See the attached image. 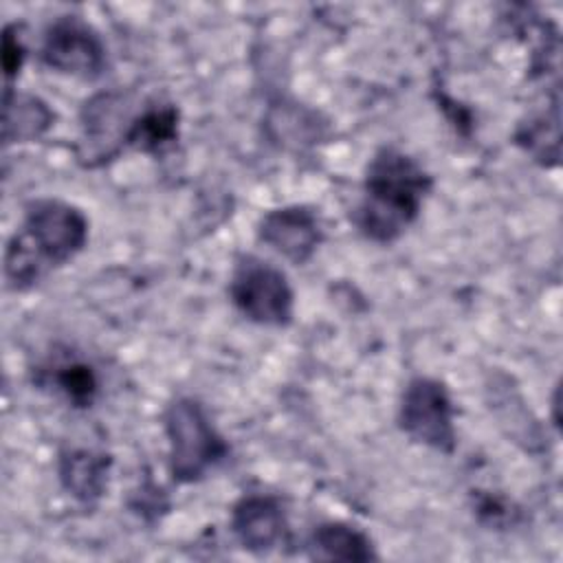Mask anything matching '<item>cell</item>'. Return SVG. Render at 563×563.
I'll return each mask as SVG.
<instances>
[{
	"mask_svg": "<svg viewBox=\"0 0 563 563\" xmlns=\"http://www.w3.org/2000/svg\"><path fill=\"white\" fill-rule=\"evenodd\" d=\"M163 427L169 444V473L176 484L200 482L229 457L227 440L196 398L172 400L163 413Z\"/></svg>",
	"mask_w": 563,
	"mask_h": 563,
	"instance_id": "obj_3",
	"label": "cell"
},
{
	"mask_svg": "<svg viewBox=\"0 0 563 563\" xmlns=\"http://www.w3.org/2000/svg\"><path fill=\"white\" fill-rule=\"evenodd\" d=\"M88 242L86 213L59 198H40L26 205L20 231L4 251V279L11 290L33 288L46 271L70 262Z\"/></svg>",
	"mask_w": 563,
	"mask_h": 563,
	"instance_id": "obj_2",
	"label": "cell"
},
{
	"mask_svg": "<svg viewBox=\"0 0 563 563\" xmlns=\"http://www.w3.org/2000/svg\"><path fill=\"white\" fill-rule=\"evenodd\" d=\"M266 128L271 139L284 147H312L328 134V121H321L317 110L301 103L273 106L266 117Z\"/></svg>",
	"mask_w": 563,
	"mask_h": 563,
	"instance_id": "obj_13",
	"label": "cell"
},
{
	"mask_svg": "<svg viewBox=\"0 0 563 563\" xmlns=\"http://www.w3.org/2000/svg\"><path fill=\"white\" fill-rule=\"evenodd\" d=\"M308 556L317 561H374L378 559L372 539L356 526L325 521L308 539Z\"/></svg>",
	"mask_w": 563,
	"mask_h": 563,
	"instance_id": "obj_12",
	"label": "cell"
},
{
	"mask_svg": "<svg viewBox=\"0 0 563 563\" xmlns=\"http://www.w3.org/2000/svg\"><path fill=\"white\" fill-rule=\"evenodd\" d=\"M112 457L95 449H64L57 460V477L64 490L84 506H95L106 488Z\"/></svg>",
	"mask_w": 563,
	"mask_h": 563,
	"instance_id": "obj_10",
	"label": "cell"
},
{
	"mask_svg": "<svg viewBox=\"0 0 563 563\" xmlns=\"http://www.w3.org/2000/svg\"><path fill=\"white\" fill-rule=\"evenodd\" d=\"M180 112L174 103H150L139 110L128 132V147L143 154H163L178 141Z\"/></svg>",
	"mask_w": 563,
	"mask_h": 563,
	"instance_id": "obj_14",
	"label": "cell"
},
{
	"mask_svg": "<svg viewBox=\"0 0 563 563\" xmlns=\"http://www.w3.org/2000/svg\"><path fill=\"white\" fill-rule=\"evenodd\" d=\"M42 62L79 79H95L106 70V44L101 35L79 15H59L44 33Z\"/></svg>",
	"mask_w": 563,
	"mask_h": 563,
	"instance_id": "obj_7",
	"label": "cell"
},
{
	"mask_svg": "<svg viewBox=\"0 0 563 563\" xmlns=\"http://www.w3.org/2000/svg\"><path fill=\"white\" fill-rule=\"evenodd\" d=\"M229 297L238 312L257 325L284 328L295 314V295L288 277L271 262L251 253L235 260Z\"/></svg>",
	"mask_w": 563,
	"mask_h": 563,
	"instance_id": "obj_4",
	"label": "cell"
},
{
	"mask_svg": "<svg viewBox=\"0 0 563 563\" xmlns=\"http://www.w3.org/2000/svg\"><path fill=\"white\" fill-rule=\"evenodd\" d=\"M231 532L253 554H268L288 537L286 512L273 495H244L231 510Z\"/></svg>",
	"mask_w": 563,
	"mask_h": 563,
	"instance_id": "obj_9",
	"label": "cell"
},
{
	"mask_svg": "<svg viewBox=\"0 0 563 563\" xmlns=\"http://www.w3.org/2000/svg\"><path fill=\"white\" fill-rule=\"evenodd\" d=\"M257 240L292 264H306L323 240L317 213L306 205L271 209L257 224Z\"/></svg>",
	"mask_w": 563,
	"mask_h": 563,
	"instance_id": "obj_8",
	"label": "cell"
},
{
	"mask_svg": "<svg viewBox=\"0 0 563 563\" xmlns=\"http://www.w3.org/2000/svg\"><path fill=\"white\" fill-rule=\"evenodd\" d=\"M517 143L530 152L537 161L543 165L548 158L556 163L559 158V108L552 112H543L537 117H530L521 128L517 130Z\"/></svg>",
	"mask_w": 563,
	"mask_h": 563,
	"instance_id": "obj_16",
	"label": "cell"
},
{
	"mask_svg": "<svg viewBox=\"0 0 563 563\" xmlns=\"http://www.w3.org/2000/svg\"><path fill=\"white\" fill-rule=\"evenodd\" d=\"M42 383L53 385L73 407L86 409L99 394V378L92 365L79 358H62L42 372Z\"/></svg>",
	"mask_w": 563,
	"mask_h": 563,
	"instance_id": "obj_15",
	"label": "cell"
},
{
	"mask_svg": "<svg viewBox=\"0 0 563 563\" xmlns=\"http://www.w3.org/2000/svg\"><path fill=\"white\" fill-rule=\"evenodd\" d=\"M139 110L132 95L123 90H103L86 99L79 112L81 134L75 145L77 163L95 169L117 158L128 147V132Z\"/></svg>",
	"mask_w": 563,
	"mask_h": 563,
	"instance_id": "obj_5",
	"label": "cell"
},
{
	"mask_svg": "<svg viewBox=\"0 0 563 563\" xmlns=\"http://www.w3.org/2000/svg\"><path fill=\"white\" fill-rule=\"evenodd\" d=\"M431 187V174L416 158L391 145L380 147L365 167L356 229L378 244L398 240L416 222Z\"/></svg>",
	"mask_w": 563,
	"mask_h": 563,
	"instance_id": "obj_1",
	"label": "cell"
},
{
	"mask_svg": "<svg viewBox=\"0 0 563 563\" xmlns=\"http://www.w3.org/2000/svg\"><path fill=\"white\" fill-rule=\"evenodd\" d=\"M24 57H26V48L18 35V26L7 24L2 33V70L7 77V86L11 84L13 77L20 75Z\"/></svg>",
	"mask_w": 563,
	"mask_h": 563,
	"instance_id": "obj_17",
	"label": "cell"
},
{
	"mask_svg": "<svg viewBox=\"0 0 563 563\" xmlns=\"http://www.w3.org/2000/svg\"><path fill=\"white\" fill-rule=\"evenodd\" d=\"M55 121V112L51 106L33 95L4 88V106H2V141L4 145L13 143H31L44 136Z\"/></svg>",
	"mask_w": 563,
	"mask_h": 563,
	"instance_id": "obj_11",
	"label": "cell"
},
{
	"mask_svg": "<svg viewBox=\"0 0 563 563\" xmlns=\"http://www.w3.org/2000/svg\"><path fill=\"white\" fill-rule=\"evenodd\" d=\"M453 400L444 383L416 376L407 383L398 405V427L407 438L438 453H453L457 444Z\"/></svg>",
	"mask_w": 563,
	"mask_h": 563,
	"instance_id": "obj_6",
	"label": "cell"
}]
</instances>
